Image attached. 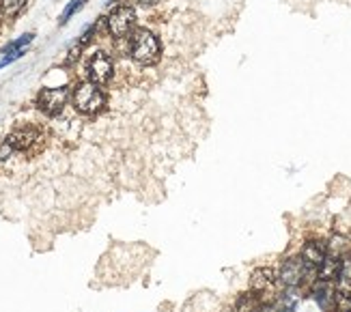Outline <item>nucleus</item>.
<instances>
[{"mask_svg":"<svg viewBox=\"0 0 351 312\" xmlns=\"http://www.w3.org/2000/svg\"><path fill=\"white\" fill-rule=\"evenodd\" d=\"M130 54L141 65H154L160 58V41L151 30H136L130 39Z\"/></svg>","mask_w":351,"mask_h":312,"instance_id":"f257e3e1","label":"nucleus"},{"mask_svg":"<svg viewBox=\"0 0 351 312\" xmlns=\"http://www.w3.org/2000/svg\"><path fill=\"white\" fill-rule=\"evenodd\" d=\"M315 274H319L315 267L304 261L302 256H293V259H287L280 269H278V283H282L287 289H298L302 285H306L308 280L315 278Z\"/></svg>","mask_w":351,"mask_h":312,"instance_id":"f03ea898","label":"nucleus"},{"mask_svg":"<svg viewBox=\"0 0 351 312\" xmlns=\"http://www.w3.org/2000/svg\"><path fill=\"white\" fill-rule=\"evenodd\" d=\"M71 99H73L75 110L82 112V115H97L106 106L104 91L93 82H80L78 86L73 88Z\"/></svg>","mask_w":351,"mask_h":312,"instance_id":"7ed1b4c3","label":"nucleus"},{"mask_svg":"<svg viewBox=\"0 0 351 312\" xmlns=\"http://www.w3.org/2000/svg\"><path fill=\"white\" fill-rule=\"evenodd\" d=\"M5 143L13 149V151H22V153H30L37 151L43 145V132L33 128V125H26V128H18L13 130Z\"/></svg>","mask_w":351,"mask_h":312,"instance_id":"20e7f679","label":"nucleus"},{"mask_svg":"<svg viewBox=\"0 0 351 312\" xmlns=\"http://www.w3.org/2000/svg\"><path fill=\"white\" fill-rule=\"evenodd\" d=\"M106 22H108V33L114 39H123L132 33L134 26H136V13L132 7L123 5V7H117Z\"/></svg>","mask_w":351,"mask_h":312,"instance_id":"39448f33","label":"nucleus"},{"mask_svg":"<svg viewBox=\"0 0 351 312\" xmlns=\"http://www.w3.org/2000/svg\"><path fill=\"white\" fill-rule=\"evenodd\" d=\"M86 71H88V82L101 86L106 82H110V77L114 73V62L106 52H95L88 60Z\"/></svg>","mask_w":351,"mask_h":312,"instance_id":"423d86ee","label":"nucleus"},{"mask_svg":"<svg viewBox=\"0 0 351 312\" xmlns=\"http://www.w3.org/2000/svg\"><path fill=\"white\" fill-rule=\"evenodd\" d=\"M69 93L67 88H43L37 97V108L48 117H56L63 112Z\"/></svg>","mask_w":351,"mask_h":312,"instance_id":"0eeeda50","label":"nucleus"},{"mask_svg":"<svg viewBox=\"0 0 351 312\" xmlns=\"http://www.w3.org/2000/svg\"><path fill=\"white\" fill-rule=\"evenodd\" d=\"M276 283H278V272L271 269V267H258L250 276V289L261 300L265 298V295L274 293V289H276Z\"/></svg>","mask_w":351,"mask_h":312,"instance_id":"6e6552de","label":"nucleus"},{"mask_svg":"<svg viewBox=\"0 0 351 312\" xmlns=\"http://www.w3.org/2000/svg\"><path fill=\"white\" fill-rule=\"evenodd\" d=\"M33 39H35V35L33 33H26V35H22L20 39H15V41H11L7 48L0 52V69H3L5 65H11L13 60H18L22 54H24V50L28 48L30 43H33Z\"/></svg>","mask_w":351,"mask_h":312,"instance_id":"1a4fd4ad","label":"nucleus"},{"mask_svg":"<svg viewBox=\"0 0 351 312\" xmlns=\"http://www.w3.org/2000/svg\"><path fill=\"white\" fill-rule=\"evenodd\" d=\"M302 259L319 272V267H322L324 261L328 259V248L322 241H308L302 248Z\"/></svg>","mask_w":351,"mask_h":312,"instance_id":"9d476101","label":"nucleus"},{"mask_svg":"<svg viewBox=\"0 0 351 312\" xmlns=\"http://www.w3.org/2000/svg\"><path fill=\"white\" fill-rule=\"evenodd\" d=\"M235 312H265V302L256 293H246L237 300Z\"/></svg>","mask_w":351,"mask_h":312,"instance_id":"9b49d317","label":"nucleus"},{"mask_svg":"<svg viewBox=\"0 0 351 312\" xmlns=\"http://www.w3.org/2000/svg\"><path fill=\"white\" fill-rule=\"evenodd\" d=\"M334 312H351V293L347 291H339L334 293Z\"/></svg>","mask_w":351,"mask_h":312,"instance_id":"f8f14e48","label":"nucleus"},{"mask_svg":"<svg viewBox=\"0 0 351 312\" xmlns=\"http://www.w3.org/2000/svg\"><path fill=\"white\" fill-rule=\"evenodd\" d=\"M24 3L26 0H0V11H3V15H7V18H15V15L24 9Z\"/></svg>","mask_w":351,"mask_h":312,"instance_id":"ddd939ff","label":"nucleus"},{"mask_svg":"<svg viewBox=\"0 0 351 312\" xmlns=\"http://www.w3.org/2000/svg\"><path fill=\"white\" fill-rule=\"evenodd\" d=\"M295 310V300L291 295H280V298L274 302L269 312H293Z\"/></svg>","mask_w":351,"mask_h":312,"instance_id":"4468645a","label":"nucleus"},{"mask_svg":"<svg viewBox=\"0 0 351 312\" xmlns=\"http://www.w3.org/2000/svg\"><path fill=\"white\" fill-rule=\"evenodd\" d=\"M84 3L86 0H71V3L65 7V11H63V15H60V24H67L69 22V18L75 13V11H80L82 7H84Z\"/></svg>","mask_w":351,"mask_h":312,"instance_id":"2eb2a0df","label":"nucleus"},{"mask_svg":"<svg viewBox=\"0 0 351 312\" xmlns=\"http://www.w3.org/2000/svg\"><path fill=\"white\" fill-rule=\"evenodd\" d=\"M341 278L347 285H351V252L343 259V269H341Z\"/></svg>","mask_w":351,"mask_h":312,"instance_id":"dca6fc26","label":"nucleus"},{"mask_svg":"<svg viewBox=\"0 0 351 312\" xmlns=\"http://www.w3.org/2000/svg\"><path fill=\"white\" fill-rule=\"evenodd\" d=\"M141 5H158V3H162V0H138Z\"/></svg>","mask_w":351,"mask_h":312,"instance_id":"f3484780","label":"nucleus"}]
</instances>
